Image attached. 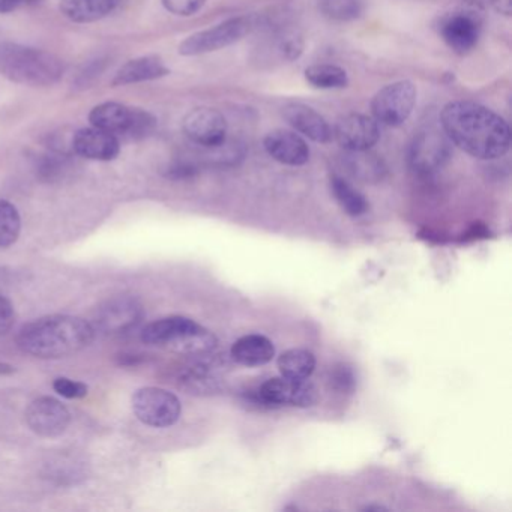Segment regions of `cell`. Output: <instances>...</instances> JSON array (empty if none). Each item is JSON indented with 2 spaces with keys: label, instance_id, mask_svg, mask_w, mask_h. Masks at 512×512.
<instances>
[{
  "label": "cell",
  "instance_id": "1",
  "mask_svg": "<svg viewBox=\"0 0 512 512\" xmlns=\"http://www.w3.org/2000/svg\"><path fill=\"white\" fill-rule=\"evenodd\" d=\"M440 121L451 143L478 160L502 158L511 146L508 124L481 104L470 101L446 104Z\"/></svg>",
  "mask_w": 512,
  "mask_h": 512
},
{
  "label": "cell",
  "instance_id": "2",
  "mask_svg": "<svg viewBox=\"0 0 512 512\" xmlns=\"http://www.w3.org/2000/svg\"><path fill=\"white\" fill-rule=\"evenodd\" d=\"M94 337V326L80 317L49 316L23 326L17 346L35 358L59 359L82 352Z\"/></svg>",
  "mask_w": 512,
  "mask_h": 512
},
{
  "label": "cell",
  "instance_id": "3",
  "mask_svg": "<svg viewBox=\"0 0 512 512\" xmlns=\"http://www.w3.org/2000/svg\"><path fill=\"white\" fill-rule=\"evenodd\" d=\"M0 76L19 85L47 88L62 79L64 64L44 50L0 41Z\"/></svg>",
  "mask_w": 512,
  "mask_h": 512
},
{
  "label": "cell",
  "instance_id": "4",
  "mask_svg": "<svg viewBox=\"0 0 512 512\" xmlns=\"http://www.w3.org/2000/svg\"><path fill=\"white\" fill-rule=\"evenodd\" d=\"M143 343L163 347L185 356H205L214 353L217 337L209 329L188 317H164L149 323L142 332Z\"/></svg>",
  "mask_w": 512,
  "mask_h": 512
},
{
  "label": "cell",
  "instance_id": "5",
  "mask_svg": "<svg viewBox=\"0 0 512 512\" xmlns=\"http://www.w3.org/2000/svg\"><path fill=\"white\" fill-rule=\"evenodd\" d=\"M92 127L109 131L115 136L130 140H142L157 130V119L143 109H133L119 103H103L89 113Z\"/></svg>",
  "mask_w": 512,
  "mask_h": 512
},
{
  "label": "cell",
  "instance_id": "6",
  "mask_svg": "<svg viewBox=\"0 0 512 512\" xmlns=\"http://www.w3.org/2000/svg\"><path fill=\"white\" fill-rule=\"evenodd\" d=\"M317 400V389L308 379L280 376L266 380L251 394V401L259 407L275 409L281 406L311 407Z\"/></svg>",
  "mask_w": 512,
  "mask_h": 512
},
{
  "label": "cell",
  "instance_id": "7",
  "mask_svg": "<svg viewBox=\"0 0 512 512\" xmlns=\"http://www.w3.org/2000/svg\"><path fill=\"white\" fill-rule=\"evenodd\" d=\"M133 410L143 424L154 428H167L179 421L182 406L179 398L167 389L148 386L133 395Z\"/></svg>",
  "mask_w": 512,
  "mask_h": 512
},
{
  "label": "cell",
  "instance_id": "8",
  "mask_svg": "<svg viewBox=\"0 0 512 512\" xmlns=\"http://www.w3.org/2000/svg\"><path fill=\"white\" fill-rule=\"evenodd\" d=\"M253 26V17H235V19L226 20L215 28L206 29L188 37L179 46V53L182 56H199L217 52L241 41Z\"/></svg>",
  "mask_w": 512,
  "mask_h": 512
},
{
  "label": "cell",
  "instance_id": "9",
  "mask_svg": "<svg viewBox=\"0 0 512 512\" xmlns=\"http://www.w3.org/2000/svg\"><path fill=\"white\" fill-rule=\"evenodd\" d=\"M415 104L416 88L413 83H392L374 95L371 113L374 121L386 127H400L412 115Z\"/></svg>",
  "mask_w": 512,
  "mask_h": 512
},
{
  "label": "cell",
  "instance_id": "10",
  "mask_svg": "<svg viewBox=\"0 0 512 512\" xmlns=\"http://www.w3.org/2000/svg\"><path fill=\"white\" fill-rule=\"evenodd\" d=\"M451 152V140L443 131L425 128L413 137L409 164L419 175H431L448 163Z\"/></svg>",
  "mask_w": 512,
  "mask_h": 512
},
{
  "label": "cell",
  "instance_id": "11",
  "mask_svg": "<svg viewBox=\"0 0 512 512\" xmlns=\"http://www.w3.org/2000/svg\"><path fill=\"white\" fill-rule=\"evenodd\" d=\"M481 26V14L464 8L443 17L439 25V34L452 52L463 56L475 49L481 34Z\"/></svg>",
  "mask_w": 512,
  "mask_h": 512
},
{
  "label": "cell",
  "instance_id": "12",
  "mask_svg": "<svg viewBox=\"0 0 512 512\" xmlns=\"http://www.w3.org/2000/svg\"><path fill=\"white\" fill-rule=\"evenodd\" d=\"M143 319V307L136 298L116 296L104 302L95 314L94 329L106 335L127 334Z\"/></svg>",
  "mask_w": 512,
  "mask_h": 512
},
{
  "label": "cell",
  "instance_id": "13",
  "mask_svg": "<svg viewBox=\"0 0 512 512\" xmlns=\"http://www.w3.org/2000/svg\"><path fill=\"white\" fill-rule=\"evenodd\" d=\"M182 127H184L185 136L196 145L215 149L226 143V119L218 110L211 109V107H199V109L191 110L185 116Z\"/></svg>",
  "mask_w": 512,
  "mask_h": 512
},
{
  "label": "cell",
  "instance_id": "14",
  "mask_svg": "<svg viewBox=\"0 0 512 512\" xmlns=\"http://www.w3.org/2000/svg\"><path fill=\"white\" fill-rule=\"evenodd\" d=\"M26 422L38 436L58 437L67 431L71 415L61 401L52 397H41L29 404Z\"/></svg>",
  "mask_w": 512,
  "mask_h": 512
},
{
  "label": "cell",
  "instance_id": "15",
  "mask_svg": "<svg viewBox=\"0 0 512 512\" xmlns=\"http://www.w3.org/2000/svg\"><path fill=\"white\" fill-rule=\"evenodd\" d=\"M332 139L346 151H368L379 142V125L368 116L347 115L335 125Z\"/></svg>",
  "mask_w": 512,
  "mask_h": 512
},
{
  "label": "cell",
  "instance_id": "16",
  "mask_svg": "<svg viewBox=\"0 0 512 512\" xmlns=\"http://www.w3.org/2000/svg\"><path fill=\"white\" fill-rule=\"evenodd\" d=\"M71 146L79 157L91 161H112L121 152L118 136L97 127L77 131Z\"/></svg>",
  "mask_w": 512,
  "mask_h": 512
},
{
  "label": "cell",
  "instance_id": "17",
  "mask_svg": "<svg viewBox=\"0 0 512 512\" xmlns=\"http://www.w3.org/2000/svg\"><path fill=\"white\" fill-rule=\"evenodd\" d=\"M266 152L286 166H304L310 160V148L299 134L289 130L271 131L263 140Z\"/></svg>",
  "mask_w": 512,
  "mask_h": 512
},
{
  "label": "cell",
  "instance_id": "18",
  "mask_svg": "<svg viewBox=\"0 0 512 512\" xmlns=\"http://www.w3.org/2000/svg\"><path fill=\"white\" fill-rule=\"evenodd\" d=\"M284 119L298 133L304 134L316 143H329L332 140V128L320 113L304 104H289L284 107Z\"/></svg>",
  "mask_w": 512,
  "mask_h": 512
},
{
  "label": "cell",
  "instance_id": "19",
  "mask_svg": "<svg viewBox=\"0 0 512 512\" xmlns=\"http://www.w3.org/2000/svg\"><path fill=\"white\" fill-rule=\"evenodd\" d=\"M170 70L158 56H143L122 65L113 79V86L136 85V83L152 82L169 76Z\"/></svg>",
  "mask_w": 512,
  "mask_h": 512
},
{
  "label": "cell",
  "instance_id": "20",
  "mask_svg": "<svg viewBox=\"0 0 512 512\" xmlns=\"http://www.w3.org/2000/svg\"><path fill=\"white\" fill-rule=\"evenodd\" d=\"M233 361L245 367H260L274 359V343L265 335L251 334L239 338L230 350Z\"/></svg>",
  "mask_w": 512,
  "mask_h": 512
},
{
  "label": "cell",
  "instance_id": "21",
  "mask_svg": "<svg viewBox=\"0 0 512 512\" xmlns=\"http://www.w3.org/2000/svg\"><path fill=\"white\" fill-rule=\"evenodd\" d=\"M125 0H62L61 11L76 23H94L112 14Z\"/></svg>",
  "mask_w": 512,
  "mask_h": 512
},
{
  "label": "cell",
  "instance_id": "22",
  "mask_svg": "<svg viewBox=\"0 0 512 512\" xmlns=\"http://www.w3.org/2000/svg\"><path fill=\"white\" fill-rule=\"evenodd\" d=\"M349 155L344 157V167L353 178L362 182H379L385 178L386 166L382 158L368 151H347Z\"/></svg>",
  "mask_w": 512,
  "mask_h": 512
},
{
  "label": "cell",
  "instance_id": "23",
  "mask_svg": "<svg viewBox=\"0 0 512 512\" xmlns=\"http://www.w3.org/2000/svg\"><path fill=\"white\" fill-rule=\"evenodd\" d=\"M281 376L292 379H310L316 370V358L305 349H290L278 358Z\"/></svg>",
  "mask_w": 512,
  "mask_h": 512
},
{
  "label": "cell",
  "instance_id": "24",
  "mask_svg": "<svg viewBox=\"0 0 512 512\" xmlns=\"http://www.w3.org/2000/svg\"><path fill=\"white\" fill-rule=\"evenodd\" d=\"M331 190L337 202L340 203L341 208L350 217H361V215L367 214L368 208H370L367 199H365L364 194L359 193L346 179L334 176L331 179Z\"/></svg>",
  "mask_w": 512,
  "mask_h": 512
},
{
  "label": "cell",
  "instance_id": "25",
  "mask_svg": "<svg viewBox=\"0 0 512 512\" xmlns=\"http://www.w3.org/2000/svg\"><path fill=\"white\" fill-rule=\"evenodd\" d=\"M305 79L317 89H343L349 85V77L343 68L335 65H313L305 70Z\"/></svg>",
  "mask_w": 512,
  "mask_h": 512
},
{
  "label": "cell",
  "instance_id": "26",
  "mask_svg": "<svg viewBox=\"0 0 512 512\" xmlns=\"http://www.w3.org/2000/svg\"><path fill=\"white\" fill-rule=\"evenodd\" d=\"M22 230V218L13 203L0 200V248L16 244Z\"/></svg>",
  "mask_w": 512,
  "mask_h": 512
},
{
  "label": "cell",
  "instance_id": "27",
  "mask_svg": "<svg viewBox=\"0 0 512 512\" xmlns=\"http://www.w3.org/2000/svg\"><path fill=\"white\" fill-rule=\"evenodd\" d=\"M323 16L335 22H350L364 13V0H319Z\"/></svg>",
  "mask_w": 512,
  "mask_h": 512
},
{
  "label": "cell",
  "instance_id": "28",
  "mask_svg": "<svg viewBox=\"0 0 512 512\" xmlns=\"http://www.w3.org/2000/svg\"><path fill=\"white\" fill-rule=\"evenodd\" d=\"M53 389L62 397L70 398V400H79V398L88 397L89 394L88 385L77 382V380L68 379V377H58L53 382Z\"/></svg>",
  "mask_w": 512,
  "mask_h": 512
},
{
  "label": "cell",
  "instance_id": "29",
  "mask_svg": "<svg viewBox=\"0 0 512 512\" xmlns=\"http://www.w3.org/2000/svg\"><path fill=\"white\" fill-rule=\"evenodd\" d=\"M169 13L179 17H190L205 7L206 0H161Z\"/></svg>",
  "mask_w": 512,
  "mask_h": 512
},
{
  "label": "cell",
  "instance_id": "30",
  "mask_svg": "<svg viewBox=\"0 0 512 512\" xmlns=\"http://www.w3.org/2000/svg\"><path fill=\"white\" fill-rule=\"evenodd\" d=\"M16 322V311L5 296L0 295V337L8 334Z\"/></svg>",
  "mask_w": 512,
  "mask_h": 512
},
{
  "label": "cell",
  "instance_id": "31",
  "mask_svg": "<svg viewBox=\"0 0 512 512\" xmlns=\"http://www.w3.org/2000/svg\"><path fill=\"white\" fill-rule=\"evenodd\" d=\"M334 383L341 391H349V389L353 388V383H355L352 371L347 367H340V370L335 371Z\"/></svg>",
  "mask_w": 512,
  "mask_h": 512
},
{
  "label": "cell",
  "instance_id": "32",
  "mask_svg": "<svg viewBox=\"0 0 512 512\" xmlns=\"http://www.w3.org/2000/svg\"><path fill=\"white\" fill-rule=\"evenodd\" d=\"M169 178L175 179H185L190 178V176L196 175V167L191 166V164L187 163H178L173 164L169 169Z\"/></svg>",
  "mask_w": 512,
  "mask_h": 512
},
{
  "label": "cell",
  "instance_id": "33",
  "mask_svg": "<svg viewBox=\"0 0 512 512\" xmlns=\"http://www.w3.org/2000/svg\"><path fill=\"white\" fill-rule=\"evenodd\" d=\"M491 7L503 16L509 17L512 13V0H490Z\"/></svg>",
  "mask_w": 512,
  "mask_h": 512
},
{
  "label": "cell",
  "instance_id": "34",
  "mask_svg": "<svg viewBox=\"0 0 512 512\" xmlns=\"http://www.w3.org/2000/svg\"><path fill=\"white\" fill-rule=\"evenodd\" d=\"M22 5V0H0V14L13 13Z\"/></svg>",
  "mask_w": 512,
  "mask_h": 512
},
{
  "label": "cell",
  "instance_id": "35",
  "mask_svg": "<svg viewBox=\"0 0 512 512\" xmlns=\"http://www.w3.org/2000/svg\"><path fill=\"white\" fill-rule=\"evenodd\" d=\"M14 371H16V368H14L13 365L0 362V376H10Z\"/></svg>",
  "mask_w": 512,
  "mask_h": 512
},
{
  "label": "cell",
  "instance_id": "36",
  "mask_svg": "<svg viewBox=\"0 0 512 512\" xmlns=\"http://www.w3.org/2000/svg\"><path fill=\"white\" fill-rule=\"evenodd\" d=\"M364 511H386V508L383 506H365Z\"/></svg>",
  "mask_w": 512,
  "mask_h": 512
},
{
  "label": "cell",
  "instance_id": "37",
  "mask_svg": "<svg viewBox=\"0 0 512 512\" xmlns=\"http://www.w3.org/2000/svg\"><path fill=\"white\" fill-rule=\"evenodd\" d=\"M40 2H43V0H22V4L26 5H37L40 4Z\"/></svg>",
  "mask_w": 512,
  "mask_h": 512
}]
</instances>
